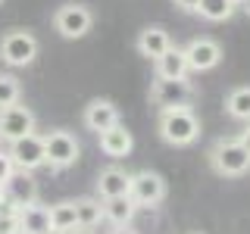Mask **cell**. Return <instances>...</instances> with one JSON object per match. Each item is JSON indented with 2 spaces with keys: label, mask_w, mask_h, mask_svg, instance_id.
Returning a JSON list of instances; mask_svg holds the SVG:
<instances>
[{
  "label": "cell",
  "mask_w": 250,
  "mask_h": 234,
  "mask_svg": "<svg viewBox=\"0 0 250 234\" xmlns=\"http://www.w3.org/2000/svg\"><path fill=\"white\" fill-rule=\"evenodd\" d=\"M234 6H238L234 0H200L197 13L207 22H229L231 16H234Z\"/></svg>",
  "instance_id": "22"
},
{
  "label": "cell",
  "mask_w": 250,
  "mask_h": 234,
  "mask_svg": "<svg viewBox=\"0 0 250 234\" xmlns=\"http://www.w3.org/2000/svg\"><path fill=\"white\" fill-rule=\"evenodd\" d=\"M234 3H247V0H234Z\"/></svg>",
  "instance_id": "31"
},
{
  "label": "cell",
  "mask_w": 250,
  "mask_h": 234,
  "mask_svg": "<svg viewBox=\"0 0 250 234\" xmlns=\"http://www.w3.org/2000/svg\"><path fill=\"white\" fill-rule=\"evenodd\" d=\"M225 113L234 122H250V84H241V88H231L229 97H225Z\"/></svg>",
  "instance_id": "19"
},
{
  "label": "cell",
  "mask_w": 250,
  "mask_h": 234,
  "mask_svg": "<svg viewBox=\"0 0 250 234\" xmlns=\"http://www.w3.org/2000/svg\"><path fill=\"white\" fill-rule=\"evenodd\" d=\"M109 234H138L135 228H131V225H113V231Z\"/></svg>",
  "instance_id": "28"
},
{
  "label": "cell",
  "mask_w": 250,
  "mask_h": 234,
  "mask_svg": "<svg viewBox=\"0 0 250 234\" xmlns=\"http://www.w3.org/2000/svg\"><path fill=\"white\" fill-rule=\"evenodd\" d=\"M10 156L16 162V169H25V172H35L47 166V156H44V137H38L35 131L25 137H16L10 140Z\"/></svg>",
  "instance_id": "9"
},
{
  "label": "cell",
  "mask_w": 250,
  "mask_h": 234,
  "mask_svg": "<svg viewBox=\"0 0 250 234\" xmlns=\"http://www.w3.org/2000/svg\"><path fill=\"white\" fill-rule=\"evenodd\" d=\"M128 197L138 203V209H153L160 206L163 200H166V181H163V175H156V172L144 169V172H135L131 175V187H128Z\"/></svg>",
  "instance_id": "7"
},
{
  "label": "cell",
  "mask_w": 250,
  "mask_h": 234,
  "mask_svg": "<svg viewBox=\"0 0 250 234\" xmlns=\"http://www.w3.org/2000/svg\"><path fill=\"white\" fill-rule=\"evenodd\" d=\"M138 213V203L125 194V197H109L104 200V222L109 225H131V218Z\"/></svg>",
  "instance_id": "18"
},
{
  "label": "cell",
  "mask_w": 250,
  "mask_h": 234,
  "mask_svg": "<svg viewBox=\"0 0 250 234\" xmlns=\"http://www.w3.org/2000/svg\"><path fill=\"white\" fill-rule=\"evenodd\" d=\"M238 140H241V144H244L247 150H250V122H244V131L238 135Z\"/></svg>",
  "instance_id": "27"
},
{
  "label": "cell",
  "mask_w": 250,
  "mask_h": 234,
  "mask_svg": "<svg viewBox=\"0 0 250 234\" xmlns=\"http://www.w3.org/2000/svg\"><path fill=\"white\" fill-rule=\"evenodd\" d=\"M172 3H175V6H178L182 13H197L200 0H172Z\"/></svg>",
  "instance_id": "26"
},
{
  "label": "cell",
  "mask_w": 250,
  "mask_h": 234,
  "mask_svg": "<svg viewBox=\"0 0 250 234\" xmlns=\"http://www.w3.org/2000/svg\"><path fill=\"white\" fill-rule=\"evenodd\" d=\"M131 187V175L119 166H109L97 175V197L109 200V197H125Z\"/></svg>",
  "instance_id": "15"
},
{
  "label": "cell",
  "mask_w": 250,
  "mask_h": 234,
  "mask_svg": "<svg viewBox=\"0 0 250 234\" xmlns=\"http://www.w3.org/2000/svg\"><path fill=\"white\" fill-rule=\"evenodd\" d=\"M75 215H78V228H97L104 222V200L100 197L75 200Z\"/></svg>",
  "instance_id": "20"
},
{
  "label": "cell",
  "mask_w": 250,
  "mask_h": 234,
  "mask_svg": "<svg viewBox=\"0 0 250 234\" xmlns=\"http://www.w3.org/2000/svg\"><path fill=\"white\" fill-rule=\"evenodd\" d=\"M160 137L169 147H191L200 137V119L194 116L191 106H172V109H160Z\"/></svg>",
  "instance_id": "1"
},
{
  "label": "cell",
  "mask_w": 250,
  "mask_h": 234,
  "mask_svg": "<svg viewBox=\"0 0 250 234\" xmlns=\"http://www.w3.org/2000/svg\"><path fill=\"white\" fill-rule=\"evenodd\" d=\"M194 234H197V231H194Z\"/></svg>",
  "instance_id": "35"
},
{
  "label": "cell",
  "mask_w": 250,
  "mask_h": 234,
  "mask_svg": "<svg viewBox=\"0 0 250 234\" xmlns=\"http://www.w3.org/2000/svg\"><path fill=\"white\" fill-rule=\"evenodd\" d=\"M16 172V162H13V156H10V150H0V184L6 181Z\"/></svg>",
  "instance_id": "25"
},
{
  "label": "cell",
  "mask_w": 250,
  "mask_h": 234,
  "mask_svg": "<svg viewBox=\"0 0 250 234\" xmlns=\"http://www.w3.org/2000/svg\"><path fill=\"white\" fill-rule=\"evenodd\" d=\"M185 57H188V69L191 72H209V69H216L222 62V47L213 38H194L185 47Z\"/></svg>",
  "instance_id": "10"
},
{
  "label": "cell",
  "mask_w": 250,
  "mask_h": 234,
  "mask_svg": "<svg viewBox=\"0 0 250 234\" xmlns=\"http://www.w3.org/2000/svg\"><path fill=\"white\" fill-rule=\"evenodd\" d=\"M0 206H3V191H0Z\"/></svg>",
  "instance_id": "30"
},
{
  "label": "cell",
  "mask_w": 250,
  "mask_h": 234,
  "mask_svg": "<svg viewBox=\"0 0 250 234\" xmlns=\"http://www.w3.org/2000/svg\"><path fill=\"white\" fill-rule=\"evenodd\" d=\"M197 91L191 88L188 78H160L156 75L153 88H150V103L156 109H172V106H191Z\"/></svg>",
  "instance_id": "4"
},
{
  "label": "cell",
  "mask_w": 250,
  "mask_h": 234,
  "mask_svg": "<svg viewBox=\"0 0 250 234\" xmlns=\"http://www.w3.org/2000/svg\"><path fill=\"white\" fill-rule=\"evenodd\" d=\"M66 234H88V231H78V228H72V231H66Z\"/></svg>",
  "instance_id": "29"
},
{
  "label": "cell",
  "mask_w": 250,
  "mask_h": 234,
  "mask_svg": "<svg viewBox=\"0 0 250 234\" xmlns=\"http://www.w3.org/2000/svg\"><path fill=\"white\" fill-rule=\"evenodd\" d=\"M78 228V215H75V203L72 200H62V203H53L50 206V231L57 234H66Z\"/></svg>",
  "instance_id": "21"
},
{
  "label": "cell",
  "mask_w": 250,
  "mask_h": 234,
  "mask_svg": "<svg viewBox=\"0 0 250 234\" xmlns=\"http://www.w3.org/2000/svg\"><path fill=\"white\" fill-rule=\"evenodd\" d=\"M19 222H22V234H50V209L41 203L19 209Z\"/></svg>",
  "instance_id": "17"
},
{
  "label": "cell",
  "mask_w": 250,
  "mask_h": 234,
  "mask_svg": "<svg viewBox=\"0 0 250 234\" xmlns=\"http://www.w3.org/2000/svg\"><path fill=\"white\" fill-rule=\"evenodd\" d=\"M44 156H47V166L50 169H69L82 156V144L75 140V135L57 128L50 135H44Z\"/></svg>",
  "instance_id": "5"
},
{
  "label": "cell",
  "mask_w": 250,
  "mask_h": 234,
  "mask_svg": "<svg viewBox=\"0 0 250 234\" xmlns=\"http://www.w3.org/2000/svg\"><path fill=\"white\" fill-rule=\"evenodd\" d=\"M209 166L222 178H241L250 172V150L238 137H219L209 147Z\"/></svg>",
  "instance_id": "2"
},
{
  "label": "cell",
  "mask_w": 250,
  "mask_h": 234,
  "mask_svg": "<svg viewBox=\"0 0 250 234\" xmlns=\"http://www.w3.org/2000/svg\"><path fill=\"white\" fill-rule=\"evenodd\" d=\"M153 66H156V75L160 78H188V72H191L185 50H178V47H169L163 57L153 59Z\"/></svg>",
  "instance_id": "16"
},
{
  "label": "cell",
  "mask_w": 250,
  "mask_h": 234,
  "mask_svg": "<svg viewBox=\"0 0 250 234\" xmlns=\"http://www.w3.org/2000/svg\"><path fill=\"white\" fill-rule=\"evenodd\" d=\"M138 53L141 57H147V59H156V57H163V53L172 47V38H169V31L166 28H160V25H147V28H141L138 31Z\"/></svg>",
  "instance_id": "13"
},
{
  "label": "cell",
  "mask_w": 250,
  "mask_h": 234,
  "mask_svg": "<svg viewBox=\"0 0 250 234\" xmlns=\"http://www.w3.org/2000/svg\"><path fill=\"white\" fill-rule=\"evenodd\" d=\"M0 3H3V0H0Z\"/></svg>",
  "instance_id": "34"
},
{
  "label": "cell",
  "mask_w": 250,
  "mask_h": 234,
  "mask_svg": "<svg viewBox=\"0 0 250 234\" xmlns=\"http://www.w3.org/2000/svg\"><path fill=\"white\" fill-rule=\"evenodd\" d=\"M131 147H135V137H131V131L125 128L122 122H116V125H109L106 131H100V150L106 156H113V159L128 156Z\"/></svg>",
  "instance_id": "12"
},
{
  "label": "cell",
  "mask_w": 250,
  "mask_h": 234,
  "mask_svg": "<svg viewBox=\"0 0 250 234\" xmlns=\"http://www.w3.org/2000/svg\"><path fill=\"white\" fill-rule=\"evenodd\" d=\"M38 57V38L31 31H22V28H13L0 38V59L13 69H22V66H31Z\"/></svg>",
  "instance_id": "3"
},
{
  "label": "cell",
  "mask_w": 250,
  "mask_h": 234,
  "mask_svg": "<svg viewBox=\"0 0 250 234\" xmlns=\"http://www.w3.org/2000/svg\"><path fill=\"white\" fill-rule=\"evenodd\" d=\"M0 191H3V200H10L16 209L31 206V203H38V197H41L38 181L31 178V172H25V169H16L13 175L0 184Z\"/></svg>",
  "instance_id": "8"
},
{
  "label": "cell",
  "mask_w": 250,
  "mask_h": 234,
  "mask_svg": "<svg viewBox=\"0 0 250 234\" xmlns=\"http://www.w3.org/2000/svg\"><path fill=\"white\" fill-rule=\"evenodd\" d=\"M0 140H3V135H0Z\"/></svg>",
  "instance_id": "32"
},
{
  "label": "cell",
  "mask_w": 250,
  "mask_h": 234,
  "mask_svg": "<svg viewBox=\"0 0 250 234\" xmlns=\"http://www.w3.org/2000/svg\"><path fill=\"white\" fill-rule=\"evenodd\" d=\"M94 25V13L88 10L84 3H62L57 16H53V28L60 31V38H66V41H78V38H84Z\"/></svg>",
  "instance_id": "6"
},
{
  "label": "cell",
  "mask_w": 250,
  "mask_h": 234,
  "mask_svg": "<svg viewBox=\"0 0 250 234\" xmlns=\"http://www.w3.org/2000/svg\"><path fill=\"white\" fill-rule=\"evenodd\" d=\"M0 234H22L19 209H16L10 200H3V206H0Z\"/></svg>",
  "instance_id": "24"
},
{
  "label": "cell",
  "mask_w": 250,
  "mask_h": 234,
  "mask_svg": "<svg viewBox=\"0 0 250 234\" xmlns=\"http://www.w3.org/2000/svg\"><path fill=\"white\" fill-rule=\"evenodd\" d=\"M50 234H57V231H50Z\"/></svg>",
  "instance_id": "33"
},
{
  "label": "cell",
  "mask_w": 250,
  "mask_h": 234,
  "mask_svg": "<svg viewBox=\"0 0 250 234\" xmlns=\"http://www.w3.org/2000/svg\"><path fill=\"white\" fill-rule=\"evenodd\" d=\"M19 97H22V84H19V78H16L13 72H0V109L19 103Z\"/></svg>",
  "instance_id": "23"
},
{
  "label": "cell",
  "mask_w": 250,
  "mask_h": 234,
  "mask_svg": "<svg viewBox=\"0 0 250 234\" xmlns=\"http://www.w3.org/2000/svg\"><path fill=\"white\" fill-rule=\"evenodd\" d=\"M119 122V109H116L113 100H106V97H97V100H91L88 106H84V125H88L91 131H106L109 125H116Z\"/></svg>",
  "instance_id": "14"
},
{
  "label": "cell",
  "mask_w": 250,
  "mask_h": 234,
  "mask_svg": "<svg viewBox=\"0 0 250 234\" xmlns=\"http://www.w3.org/2000/svg\"><path fill=\"white\" fill-rule=\"evenodd\" d=\"M35 131V113L28 106H3L0 109V135L3 140H16V137H25Z\"/></svg>",
  "instance_id": "11"
}]
</instances>
